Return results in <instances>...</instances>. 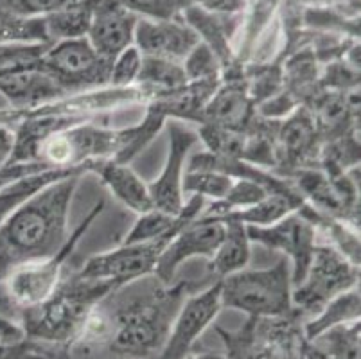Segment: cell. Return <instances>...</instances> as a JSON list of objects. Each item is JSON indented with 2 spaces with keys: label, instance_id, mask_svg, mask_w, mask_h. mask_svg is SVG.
<instances>
[{
  "label": "cell",
  "instance_id": "1",
  "mask_svg": "<svg viewBox=\"0 0 361 359\" xmlns=\"http://www.w3.org/2000/svg\"><path fill=\"white\" fill-rule=\"evenodd\" d=\"M85 173L78 171L45 185L0 225V282L13 269L49 259L67 245L68 210Z\"/></svg>",
  "mask_w": 361,
  "mask_h": 359
},
{
  "label": "cell",
  "instance_id": "2",
  "mask_svg": "<svg viewBox=\"0 0 361 359\" xmlns=\"http://www.w3.org/2000/svg\"><path fill=\"white\" fill-rule=\"evenodd\" d=\"M117 288H121L117 282L88 281L72 275L58 284L47 300L20 311L18 325L27 340L68 352L96 305Z\"/></svg>",
  "mask_w": 361,
  "mask_h": 359
},
{
  "label": "cell",
  "instance_id": "3",
  "mask_svg": "<svg viewBox=\"0 0 361 359\" xmlns=\"http://www.w3.org/2000/svg\"><path fill=\"white\" fill-rule=\"evenodd\" d=\"M104 202L97 203L87 219L81 223L68 241L58 253H54L44 261L31 262V264L20 266L13 269L4 281L0 282V316L4 320L18 324L20 311L42 304L54 293L58 284L61 282V269L68 261L72 250L80 243L81 237L90 229L92 221L103 212Z\"/></svg>",
  "mask_w": 361,
  "mask_h": 359
},
{
  "label": "cell",
  "instance_id": "4",
  "mask_svg": "<svg viewBox=\"0 0 361 359\" xmlns=\"http://www.w3.org/2000/svg\"><path fill=\"white\" fill-rule=\"evenodd\" d=\"M219 284L223 308L239 309L250 318H281L295 311L288 259L266 269H241L221 279Z\"/></svg>",
  "mask_w": 361,
  "mask_h": 359
},
{
  "label": "cell",
  "instance_id": "5",
  "mask_svg": "<svg viewBox=\"0 0 361 359\" xmlns=\"http://www.w3.org/2000/svg\"><path fill=\"white\" fill-rule=\"evenodd\" d=\"M304 316L298 309L281 318H248L239 331L218 329L225 359H298L304 348Z\"/></svg>",
  "mask_w": 361,
  "mask_h": 359
},
{
  "label": "cell",
  "instance_id": "6",
  "mask_svg": "<svg viewBox=\"0 0 361 359\" xmlns=\"http://www.w3.org/2000/svg\"><path fill=\"white\" fill-rule=\"evenodd\" d=\"M360 286V266L327 243H317L307 272L291 289V304L302 316H314L327 302Z\"/></svg>",
  "mask_w": 361,
  "mask_h": 359
},
{
  "label": "cell",
  "instance_id": "7",
  "mask_svg": "<svg viewBox=\"0 0 361 359\" xmlns=\"http://www.w3.org/2000/svg\"><path fill=\"white\" fill-rule=\"evenodd\" d=\"M35 63L52 75L68 95L103 88L110 79L111 63L92 49L87 36L56 42Z\"/></svg>",
  "mask_w": 361,
  "mask_h": 359
},
{
  "label": "cell",
  "instance_id": "8",
  "mask_svg": "<svg viewBox=\"0 0 361 359\" xmlns=\"http://www.w3.org/2000/svg\"><path fill=\"white\" fill-rule=\"evenodd\" d=\"M178 230H173L153 241L121 245L117 250L90 257L75 275L88 281H111L119 286L137 281L140 276L153 275L159 257Z\"/></svg>",
  "mask_w": 361,
  "mask_h": 359
},
{
  "label": "cell",
  "instance_id": "9",
  "mask_svg": "<svg viewBox=\"0 0 361 359\" xmlns=\"http://www.w3.org/2000/svg\"><path fill=\"white\" fill-rule=\"evenodd\" d=\"M322 144L311 111L306 107H297L277 124L274 173L288 180L300 169L320 167Z\"/></svg>",
  "mask_w": 361,
  "mask_h": 359
},
{
  "label": "cell",
  "instance_id": "10",
  "mask_svg": "<svg viewBox=\"0 0 361 359\" xmlns=\"http://www.w3.org/2000/svg\"><path fill=\"white\" fill-rule=\"evenodd\" d=\"M246 236L250 243L284 253L291 264V284L293 288L300 284L318 243L317 229L300 210L288 214L274 225L246 226Z\"/></svg>",
  "mask_w": 361,
  "mask_h": 359
},
{
  "label": "cell",
  "instance_id": "11",
  "mask_svg": "<svg viewBox=\"0 0 361 359\" xmlns=\"http://www.w3.org/2000/svg\"><path fill=\"white\" fill-rule=\"evenodd\" d=\"M223 309L221 284L212 282L200 293L183 300L169 329L167 340L157 359H185L195 351L196 341Z\"/></svg>",
  "mask_w": 361,
  "mask_h": 359
},
{
  "label": "cell",
  "instance_id": "12",
  "mask_svg": "<svg viewBox=\"0 0 361 359\" xmlns=\"http://www.w3.org/2000/svg\"><path fill=\"white\" fill-rule=\"evenodd\" d=\"M166 124L169 131V153H167L166 166L155 182L147 185V189H149L151 202L155 209L171 216H180L185 205L182 189L185 160L187 154L200 142V137L182 121L173 118Z\"/></svg>",
  "mask_w": 361,
  "mask_h": 359
},
{
  "label": "cell",
  "instance_id": "13",
  "mask_svg": "<svg viewBox=\"0 0 361 359\" xmlns=\"http://www.w3.org/2000/svg\"><path fill=\"white\" fill-rule=\"evenodd\" d=\"M223 236H225V223L198 216L191 223L182 226L178 233L171 239L169 245L164 248L153 275L160 282L169 286L182 262L189 261L192 257L212 259Z\"/></svg>",
  "mask_w": 361,
  "mask_h": 359
},
{
  "label": "cell",
  "instance_id": "14",
  "mask_svg": "<svg viewBox=\"0 0 361 359\" xmlns=\"http://www.w3.org/2000/svg\"><path fill=\"white\" fill-rule=\"evenodd\" d=\"M0 95L11 110L25 111L58 103L68 94L52 75L29 63L0 71Z\"/></svg>",
  "mask_w": 361,
  "mask_h": 359
},
{
  "label": "cell",
  "instance_id": "15",
  "mask_svg": "<svg viewBox=\"0 0 361 359\" xmlns=\"http://www.w3.org/2000/svg\"><path fill=\"white\" fill-rule=\"evenodd\" d=\"M139 18L116 0H97L87 32L88 44L111 63L124 49L133 45V32Z\"/></svg>",
  "mask_w": 361,
  "mask_h": 359
},
{
  "label": "cell",
  "instance_id": "16",
  "mask_svg": "<svg viewBox=\"0 0 361 359\" xmlns=\"http://www.w3.org/2000/svg\"><path fill=\"white\" fill-rule=\"evenodd\" d=\"M133 42L142 56L182 63L185 56L198 45L200 38L182 18H139L133 32Z\"/></svg>",
  "mask_w": 361,
  "mask_h": 359
},
{
  "label": "cell",
  "instance_id": "17",
  "mask_svg": "<svg viewBox=\"0 0 361 359\" xmlns=\"http://www.w3.org/2000/svg\"><path fill=\"white\" fill-rule=\"evenodd\" d=\"M257 117L255 104L248 94L245 72L238 75L221 78L218 90L200 114L202 124L228 128V130H246Z\"/></svg>",
  "mask_w": 361,
  "mask_h": 359
},
{
  "label": "cell",
  "instance_id": "18",
  "mask_svg": "<svg viewBox=\"0 0 361 359\" xmlns=\"http://www.w3.org/2000/svg\"><path fill=\"white\" fill-rule=\"evenodd\" d=\"M87 171L96 173L101 178V182L110 189V193L124 207L139 216L155 209L147 185L128 164L116 162V160H94L87 164Z\"/></svg>",
  "mask_w": 361,
  "mask_h": 359
},
{
  "label": "cell",
  "instance_id": "19",
  "mask_svg": "<svg viewBox=\"0 0 361 359\" xmlns=\"http://www.w3.org/2000/svg\"><path fill=\"white\" fill-rule=\"evenodd\" d=\"M225 223V236L216 250L214 257L209 259V276L218 282L225 276L246 268L250 261V239L246 236V226L238 221Z\"/></svg>",
  "mask_w": 361,
  "mask_h": 359
},
{
  "label": "cell",
  "instance_id": "20",
  "mask_svg": "<svg viewBox=\"0 0 361 359\" xmlns=\"http://www.w3.org/2000/svg\"><path fill=\"white\" fill-rule=\"evenodd\" d=\"M187 83L189 81H187L182 63L164 58L142 56V65H140L135 87L140 90L144 101H153V99L173 94L185 87Z\"/></svg>",
  "mask_w": 361,
  "mask_h": 359
},
{
  "label": "cell",
  "instance_id": "21",
  "mask_svg": "<svg viewBox=\"0 0 361 359\" xmlns=\"http://www.w3.org/2000/svg\"><path fill=\"white\" fill-rule=\"evenodd\" d=\"M306 359H360V322L338 325L304 341Z\"/></svg>",
  "mask_w": 361,
  "mask_h": 359
},
{
  "label": "cell",
  "instance_id": "22",
  "mask_svg": "<svg viewBox=\"0 0 361 359\" xmlns=\"http://www.w3.org/2000/svg\"><path fill=\"white\" fill-rule=\"evenodd\" d=\"M97 0H74L65 8L42 16L49 44L63 39L85 38L90 28Z\"/></svg>",
  "mask_w": 361,
  "mask_h": 359
},
{
  "label": "cell",
  "instance_id": "23",
  "mask_svg": "<svg viewBox=\"0 0 361 359\" xmlns=\"http://www.w3.org/2000/svg\"><path fill=\"white\" fill-rule=\"evenodd\" d=\"M360 286L341 293L336 298L327 302L317 315L311 316L310 320H306L302 325V332H304L306 341L313 340L322 332L338 327V325L360 322Z\"/></svg>",
  "mask_w": 361,
  "mask_h": 359
},
{
  "label": "cell",
  "instance_id": "24",
  "mask_svg": "<svg viewBox=\"0 0 361 359\" xmlns=\"http://www.w3.org/2000/svg\"><path fill=\"white\" fill-rule=\"evenodd\" d=\"M78 171H87V166L72 167V169H49L42 171V173L29 174V176L20 178L16 182L9 183L4 189H0V225L8 219L9 214L16 209V207L24 203L27 197H31L32 194L38 193L40 189H44L49 183L60 180V178L68 176V174H74ZM88 173V171H87Z\"/></svg>",
  "mask_w": 361,
  "mask_h": 359
},
{
  "label": "cell",
  "instance_id": "25",
  "mask_svg": "<svg viewBox=\"0 0 361 359\" xmlns=\"http://www.w3.org/2000/svg\"><path fill=\"white\" fill-rule=\"evenodd\" d=\"M6 44H49L42 16L22 18L0 9V45Z\"/></svg>",
  "mask_w": 361,
  "mask_h": 359
},
{
  "label": "cell",
  "instance_id": "26",
  "mask_svg": "<svg viewBox=\"0 0 361 359\" xmlns=\"http://www.w3.org/2000/svg\"><path fill=\"white\" fill-rule=\"evenodd\" d=\"M234 178L211 169H187L183 174V193H191L202 196L211 202H219L226 196L232 187Z\"/></svg>",
  "mask_w": 361,
  "mask_h": 359
},
{
  "label": "cell",
  "instance_id": "27",
  "mask_svg": "<svg viewBox=\"0 0 361 359\" xmlns=\"http://www.w3.org/2000/svg\"><path fill=\"white\" fill-rule=\"evenodd\" d=\"M187 81H203V79H221L223 68L218 56L207 47L203 42H198L195 49L185 56L182 61Z\"/></svg>",
  "mask_w": 361,
  "mask_h": 359
},
{
  "label": "cell",
  "instance_id": "28",
  "mask_svg": "<svg viewBox=\"0 0 361 359\" xmlns=\"http://www.w3.org/2000/svg\"><path fill=\"white\" fill-rule=\"evenodd\" d=\"M137 16L153 20H178L187 9L185 0H116Z\"/></svg>",
  "mask_w": 361,
  "mask_h": 359
},
{
  "label": "cell",
  "instance_id": "29",
  "mask_svg": "<svg viewBox=\"0 0 361 359\" xmlns=\"http://www.w3.org/2000/svg\"><path fill=\"white\" fill-rule=\"evenodd\" d=\"M140 65H142V54L135 45L124 49L114 61L110 68V79L108 87L111 88H130L135 85L139 78Z\"/></svg>",
  "mask_w": 361,
  "mask_h": 359
},
{
  "label": "cell",
  "instance_id": "30",
  "mask_svg": "<svg viewBox=\"0 0 361 359\" xmlns=\"http://www.w3.org/2000/svg\"><path fill=\"white\" fill-rule=\"evenodd\" d=\"M71 2L74 0H0V9L22 18H38L58 11Z\"/></svg>",
  "mask_w": 361,
  "mask_h": 359
},
{
  "label": "cell",
  "instance_id": "31",
  "mask_svg": "<svg viewBox=\"0 0 361 359\" xmlns=\"http://www.w3.org/2000/svg\"><path fill=\"white\" fill-rule=\"evenodd\" d=\"M187 8H200L209 13L232 15L243 9V0H185Z\"/></svg>",
  "mask_w": 361,
  "mask_h": 359
},
{
  "label": "cell",
  "instance_id": "32",
  "mask_svg": "<svg viewBox=\"0 0 361 359\" xmlns=\"http://www.w3.org/2000/svg\"><path fill=\"white\" fill-rule=\"evenodd\" d=\"M15 147V128L8 123H0V169L9 162Z\"/></svg>",
  "mask_w": 361,
  "mask_h": 359
},
{
  "label": "cell",
  "instance_id": "33",
  "mask_svg": "<svg viewBox=\"0 0 361 359\" xmlns=\"http://www.w3.org/2000/svg\"><path fill=\"white\" fill-rule=\"evenodd\" d=\"M20 111L11 110V108L0 110V123H8L13 126V123H18V121H20Z\"/></svg>",
  "mask_w": 361,
  "mask_h": 359
},
{
  "label": "cell",
  "instance_id": "34",
  "mask_svg": "<svg viewBox=\"0 0 361 359\" xmlns=\"http://www.w3.org/2000/svg\"><path fill=\"white\" fill-rule=\"evenodd\" d=\"M185 359H225L223 354H212V352H191Z\"/></svg>",
  "mask_w": 361,
  "mask_h": 359
},
{
  "label": "cell",
  "instance_id": "35",
  "mask_svg": "<svg viewBox=\"0 0 361 359\" xmlns=\"http://www.w3.org/2000/svg\"><path fill=\"white\" fill-rule=\"evenodd\" d=\"M6 108H9L8 104H6V101L2 99V95H0V110H6Z\"/></svg>",
  "mask_w": 361,
  "mask_h": 359
},
{
  "label": "cell",
  "instance_id": "36",
  "mask_svg": "<svg viewBox=\"0 0 361 359\" xmlns=\"http://www.w3.org/2000/svg\"><path fill=\"white\" fill-rule=\"evenodd\" d=\"M298 359H306V358H304V354H300V358H298Z\"/></svg>",
  "mask_w": 361,
  "mask_h": 359
}]
</instances>
